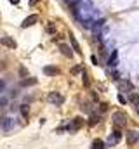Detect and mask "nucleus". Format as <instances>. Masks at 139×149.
<instances>
[{"label": "nucleus", "instance_id": "1", "mask_svg": "<svg viewBox=\"0 0 139 149\" xmlns=\"http://www.w3.org/2000/svg\"><path fill=\"white\" fill-rule=\"evenodd\" d=\"M111 120H113V127L115 128H124L127 125V115L122 113V111H115L113 116H111Z\"/></svg>", "mask_w": 139, "mask_h": 149}, {"label": "nucleus", "instance_id": "2", "mask_svg": "<svg viewBox=\"0 0 139 149\" xmlns=\"http://www.w3.org/2000/svg\"><path fill=\"white\" fill-rule=\"evenodd\" d=\"M47 101H49L50 104H54V106H61V104L64 102V97H63L59 92H50V94L47 95Z\"/></svg>", "mask_w": 139, "mask_h": 149}, {"label": "nucleus", "instance_id": "3", "mask_svg": "<svg viewBox=\"0 0 139 149\" xmlns=\"http://www.w3.org/2000/svg\"><path fill=\"white\" fill-rule=\"evenodd\" d=\"M0 127H2L5 132H10V130L16 127V122H14L12 118H9V116H3V118L0 120Z\"/></svg>", "mask_w": 139, "mask_h": 149}, {"label": "nucleus", "instance_id": "4", "mask_svg": "<svg viewBox=\"0 0 139 149\" xmlns=\"http://www.w3.org/2000/svg\"><path fill=\"white\" fill-rule=\"evenodd\" d=\"M120 139H122V134H120V130H118V128H115V130H113V134L110 135V139H108V142H106V144L111 148V146L118 144V142H120Z\"/></svg>", "mask_w": 139, "mask_h": 149}, {"label": "nucleus", "instance_id": "5", "mask_svg": "<svg viewBox=\"0 0 139 149\" xmlns=\"http://www.w3.org/2000/svg\"><path fill=\"white\" fill-rule=\"evenodd\" d=\"M84 123H85V120L82 118V116H75L73 118V122H71V125H70V130H78V128H82L84 127Z\"/></svg>", "mask_w": 139, "mask_h": 149}, {"label": "nucleus", "instance_id": "6", "mask_svg": "<svg viewBox=\"0 0 139 149\" xmlns=\"http://www.w3.org/2000/svg\"><path fill=\"white\" fill-rule=\"evenodd\" d=\"M0 43H2V45H5V47H9V49H12V50L17 47V43L14 42V38H12V36H2Z\"/></svg>", "mask_w": 139, "mask_h": 149}, {"label": "nucleus", "instance_id": "7", "mask_svg": "<svg viewBox=\"0 0 139 149\" xmlns=\"http://www.w3.org/2000/svg\"><path fill=\"white\" fill-rule=\"evenodd\" d=\"M117 62H118V50H111V54H110V57H108L106 64H108L110 68H115V66H117Z\"/></svg>", "mask_w": 139, "mask_h": 149}, {"label": "nucleus", "instance_id": "8", "mask_svg": "<svg viewBox=\"0 0 139 149\" xmlns=\"http://www.w3.org/2000/svg\"><path fill=\"white\" fill-rule=\"evenodd\" d=\"M139 141V132L138 130H129V134H127V144H136Z\"/></svg>", "mask_w": 139, "mask_h": 149}, {"label": "nucleus", "instance_id": "9", "mask_svg": "<svg viewBox=\"0 0 139 149\" xmlns=\"http://www.w3.org/2000/svg\"><path fill=\"white\" fill-rule=\"evenodd\" d=\"M37 21H38V16H35V14H33V16H28V17L21 23V28H30V26H33Z\"/></svg>", "mask_w": 139, "mask_h": 149}, {"label": "nucleus", "instance_id": "10", "mask_svg": "<svg viewBox=\"0 0 139 149\" xmlns=\"http://www.w3.org/2000/svg\"><path fill=\"white\" fill-rule=\"evenodd\" d=\"M118 90L120 92H129V90H132V83L129 80H120L118 82Z\"/></svg>", "mask_w": 139, "mask_h": 149}, {"label": "nucleus", "instance_id": "11", "mask_svg": "<svg viewBox=\"0 0 139 149\" xmlns=\"http://www.w3.org/2000/svg\"><path fill=\"white\" fill-rule=\"evenodd\" d=\"M44 73H45L47 76H57V75H59V68H57V66H45V68H44Z\"/></svg>", "mask_w": 139, "mask_h": 149}, {"label": "nucleus", "instance_id": "12", "mask_svg": "<svg viewBox=\"0 0 139 149\" xmlns=\"http://www.w3.org/2000/svg\"><path fill=\"white\" fill-rule=\"evenodd\" d=\"M59 50H61V54H63V56H66V57H73V52H71V49H70L68 45L59 43Z\"/></svg>", "mask_w": 139, "mask_h": 149}, {"label": "nucleus", "instance_id": "13", "mask_svg": "<svg viewBox=\"0 0 139 149\" xmlns=\"http://www.w3.org/2000/svg\"><path fill=\"white\" fill-rule=\"evenodd\" d=\"M92 149H106V142L101 139H94L92 141Z\"/></svg>", "mask_w": 139, "mask_h": 149}, {"label": "nucleus", "instance_id": "14", "mask_svg": "<svg viewBox=\"0 0 139 149\" xmlns=\"http://www.w3.org/2000/svg\"><path fill=\"white\" fill-rule=\"evenodd\" d=\"M70 42H71V47L75 49V52H77V54H82V50H80V45H78V42H77V38H75L73 35H70Z\"/></svg>", "mask_w": 139, "mask_h": 149}, {"label": "nucleus", "instance_id": "15", "mask_svg": "<svg viewBox=\"0 0 139 149\" xmlns=\"http://www.w3.org/2000/svg\"><path fill=\"white\" fill-rule=\"evenodd\" d=\"M30 85H37V78H26V80H23L21 82V87H30Z\"/></svg>", "mask_w": 139, "mask_h": 149}, {"label": "nucleus", "instance_id": "16", "mask_svg": "<svg viewBox=\"0 0 139 149\" xmlns=\"http://www.w3.org/2000/svg\"><path fill=\"white\" fill-rule=\"evenodd\" d=\"M19 111H21V115H23L24 118L30 116V108H28V104H21V106H19Z\"/></svg>", "mask_w": 139, "mask_h": 149}, {"label": "nucleus", "instance_id": "17", "mask_svg": "<svg viewBox=\"0 0 139 149\" xmlns=\"http://www.w3.org/2000/svg\"><path fill=\"white\" fill-rule=\"evenodd\" d=\"M45 30H47V33H50V35H54V33H56V24H54V23H49Z\"/></svg>", "mask_w": 139, "mask_h": 149}, {"label": "nucleus", "instance_id": "18", "mask_svg": "<svg viewBox=\"0 0 139 149\" xmlns=\"http://www.w3.org/2000/svg\"><path fill=\"white\" fill-rule=\"evenodd\" d=\"M19 75H21L23 78H28V69H26L24 66H19Z\"/></svg>", "mask_w": 139, "mask_h": 149}, {"label": "nucleus", "instance_id": "19", "mask_svg": "<svg viewBox=\"0 0 139 149\" xmlns=\"http://www.w3.org/2000/svg\"><path fill=\"white\" fill-rule=\"evenodd\" d=\"M129 101H131V102H134V104H138V102H139V95H138V94H132V95L129 97Z\"/></svg>", "mask_w": 139, "mask_h": 149}, {"label": "nucleus", "instance_id": "20", "mask_svg": "<svg viewBox=\"0 0 139 149\" xmlns=\"http://www.w3.org/2000/svg\"><path fill=\"white\" fill-rule=\"evenodd\" d=\"M98 122H99V118H98L96 115H92V116H91V120H89V123H91V125H96Z\"/></svg>", "mask_w": 139, "mask_h": 149}, {"label": "nucleus", "instance_id": "21", "mask_svg": "<svg viewBox=\"0 0 139 149\" xmlns=\"http://www.w3.org/2000/svg\"><path fill=\"white\" fill-rule=\"evenodd\" d=\"M80 71H82V66H80V64H77L75 68H71V73H73V75H75V73H80Z\"/></svg>", "mask_w": 139, "mask_h": 149}, {"label": "nucleus", "instance_id": "22", "mask_svg": "<svg viewBox=\"0 0 139 149\" xmlns=\"http://www.w3.org/2000/svg\"><path fill=\"white\" fill-rule=\"evenodd\" d=\"M82 76H84V85H89V76H87V73H85V71H84V75H82Z\"/></svg>", "mask_w": 139, "mask_h": 149}, {"label": "nucleus", "instance_id": "23", "mask_svg": "<svg viewBox=\"0 0 139 149\" xmlns=\"http://www.w3.org/2000/svg\"><path fill=\"white\" fill-rule=\"evenodd\" d=\"M118 102H122V104H125V102H127V99H125V97H124L122 94H118Z\"/></svg>", "mask_w": 139, "mask_h": 149}, {"label": "nucleus", "instance_id": "24", "mask_svg": "<svg viewBox=\"0 0 139 149\" xmlns=\"http://www.w3.org/2000/svg\"><path fill=\"white\" fill-rule=\"evenodd\" d=\"M91 61H92V64H98V57L96 56H91Z\"/></svg>", "mask_w": 139, "mask_h": 149}, {"label": "nucleus", "instance_id": "25", "mask_svg": "<svg viewBox=\"0 0 139 149\" xmlns=\"http://www.w3.org/2000/svg\"><path fill=\"white\" fill-rule=\"evenodd\" d=\"M5 104H7V99H0V106H2V108H3V106H5Z\"/></svg>", "mask_w": 139, "mask_h": 149}, {"label": "nucleus", "instance_id": "26", "mask_svg": "<svg viewBox=\"0 0 139 149\" xmlns=\"http://www.w3.org/2000/svg\"><path fill=\"white\" fill-rule=\"evenodd\" d=\"M99 109L101 111H106V104H99Z\"/></svg>", "mask_w": 139, "mask_h": 149}, {"label": "nucleus", "instance_id": "27", "mask_svg": "<svg viewBox=\"0 0 139 149\" xmlns=\"http://www.w3.org/2000/svg\"><path fill=\"white\" fill-rule=\"evenodd\" d=\"M3 89H5V85H3V82L0 80V92H3Z\"/></svg>", "mask_w": 139, "mask_h": 149}, {"label": "nucleus", "instance_id": "28", "mask_svg": "<svg viewBox=\"0 0 139 149\" xmlns=\"http://www.w3.org/2000/svg\"><path fill=\"white\" fill-rule=\"evenodd\" d=\"M37 2H38V0H30V5H35Z\"/></svg>", "mask_w": 139, "mask_h": 149}, {"label": "nucleus", "instance_id": "29", "mask_svg": "<svg viewBox=\"0 0 139 149\" xmlns=\"http://www.w3.org/2000/svg\"><path fill=\"white\" fill-rule=\"evenodd\" d=\"M10 3H14V5H16V3H19V0H10Z\"/></svg>", "mask_w": 139, "mask_h": 149}, {"label": "nucleus", "instance_id": "30", "mask_svg": "<svg viewBox=\"0 0 139 149\" xmlns=\"http://www.w3.org/2000/svg\"><path fill=\"white\" fill-rule=\"evenodd\" d=\"M138 111H139V102H138Z\"/></svg>", "mask_w": 139, "mask_h": 149}]
</instances>
